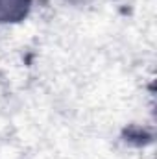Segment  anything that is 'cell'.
<instances>
[{
  "label": "cell",
  "mask_w": 157,
  "mask_h": 159,
  "mask_svg": "<svg viewBox=\"0 0 157 159\" xmlns=\"http://www.w3.org/2000/svg\"><path fill=\"white\" fill-rule=\"evenodd\" d=\"M30 0H0V20L15 22L28 11Z\"/></svg>",
  "instance_id": "6da1fadb"
}]
</instances>
